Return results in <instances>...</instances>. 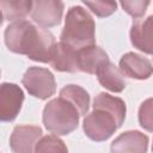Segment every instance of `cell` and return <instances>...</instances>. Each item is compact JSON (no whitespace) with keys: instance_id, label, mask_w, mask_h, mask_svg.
Wrapping results in <instances>:
<instances>
[{"instance_id":"obj_1","label":"cell","mask_w":153,"mask_h":153,"mask_svg":"<svg viewBox=\"0 0 153 153\" xmlns=\"http://www.w3.org/2000/svg\"><path fill=\"white\" fill-rule=\"evenodd\" d=\"M4 37L10 51L42 63L50 62L56 44L54 35L47 27L25 19L11 22L5 29Z\"/></svg>"},{"instance_id":"obj_2","label":"cell","mask_w":153,"mask_h":153,"mask_svg":"<svg viewBox=\"0 0 153 153\" xmlns=\"http://www.w3.org/2000/svg\"><path fill=\"white\" fill-rule=\"evenodd\" d=\"M93 110L86 114L82 129L86 136L96 142L106 141L122 127L126 118V103L120 97L100 92L93 100Z\"/></svg>"},{"instance_id":"obj_3","label":"cell","mask_w":153,"mask_h":153,"mask_svg":"<svg viewBox=\"0 0 153 153\" xmlns=\"http://www.w3.org/2000/svg\"><path fill=\"white\" fill-rule=\"evenodd\" d=\"M60 38L76 49L93 45L96 43V24L92 16L81 6H72L66 14Z\"/></svg>"},{"instance_id":"obj_4","label":"cell","mask_w":153,"mask_h":153,"mask_svg":"<svg viewBox=\"0 0 153 153\" xmlns=\"http://www.w3.org/2000/svg\"><path fill=\"white\" fill-rule=\"evenodd\" d=\"M80 112L78 108L63 97L48 102L43 109V124L47 130L56 135H68L78 128Z\"/></svg>"},{"instance_id":"obj_5","label":"cell","mask_w":153,"mask_h":153,"mask_svg":"<svg viewBox=\"0 0 153 153\" xmlns=\"http://www.w3.org/2000/svg\"><path fill=\"white\" fill-rule=\"evenodd\" d=\"M22 84L35 98L48 99L56 92V82L53 73L43 67H29L22 78Z\"/></svg>"},{"instance_id":"obj_6","label":"cell","mask_w":153,"mask_h":153,"mask_svg":"<svg viewBox=\"0 0 153 153\" xmlns=\"http://www.w3.org/2000/svg\"><path fill=\"white\" fill-rule=\"evenodd\" d=\"M63 10L62 0H31L30 16L36 24L48 29L61 23Z\"/></svg>"},{"instance_id":"obj_7","label":"cell","mask_w":153,"mask_h":153,"mask_svg":"<svg viewBox=\"0 0 153 153\" xmlns=\"http://www.w3.org/2000/svg\"><path fill=\"white\" fill-rule=\"evenodd\" d=\"M24 102L23 90L13 82H2L0 86V120L12 122L18 116Z\"/></svg>"},{"instance_id":"obj_8","label":"cell","mask_w":153,"mask_h":153,"mask_svg":"<svg viewBox=\"0 0 153 153\" xmlns=\"http://www.w3.org/2000/svg\"><path fill=\"white\" fill-rule=\"evenodd\" d=\"M42 137V128L32 124L16 126L10 136V146L14 153L35 152L36 143Z\"/></svg>"},{"instance_id":"obj_9","label":"cell","mask_w":153,"mask_h":153,"mask_svg":"<svg viewBox=\"0 0 153 153\" xmlns=\"http://www.w3.org/2000/svg\"><path fill=\"white\" fill-rule=\"evenodd\" d=\"M120 69L123 75L136 79L146 80L153 74V66L151 61L136 53H126L120 60Z\"/></svg>"},{"instance_id":"obj_10","label":"cell","mask_w":153,"mask_h":153,"mask_svg":"<svg viewBox=\"0 0 153 153\" xmlns=\"http://www.w3.org/2000/svg\"><path fill=\"white\" fill-rule=\"evenodd\" d=\"M130 42L137 50L153 55V16L137 18L129 32Z\"/></svg>"},{"instance_id":"obj_11","label":"cell","mask_w":153,"mask_h":153,"mask_svg":"<svg viewBox=\"0 0 153 153\" xmlns=\"http://www.w3.org/2000/svg\"><path fill=\"white\" fill-rule=\"evenodd\" d=\"M49 63L57 72L76 73L79 72L78 49L61 41L55 44L51 60Z\"/></svg>"},{"instance_id":"obj_12","label":"cell","mask_w":153,"mask_h":153,"mask_svg":"<svg viewBox=\"0 0 153 153\" xmlns=\"http://www.w3.org/2000/svg\"><path fill=\"white\" fill-rule=\"evenodd\" d=\"M109 61L108 54L97 45H88L78 49V67L79 72L96 74L98 69Z\"/></svg>"},{"instance_id":"obj_13","label":"cell","mask_w":153,"mask_h":153,"mask_svg":"<svg viewBox=\"0 0 153 153\" xmlns=\"http://www.w3.org/2000/svg\"><path fill=\"white\" fill-rule=\"evenodd\" d=\"M148 149V136L139 130H128L118 135L111 142V152H137Z\"/></svg>"},{"instance_id":"obj_14","label":"cell","mask_w":153,"mask_h":153,"mask_svg":"<svg viewBox=\"0 0 153 153\" xmlns=\"http://www.w3.org/2000/svg\"><path fill=\"white\" fill-rule=\"evenodd\" d=\"M96 75L98 78L99 84L104 88H106V90H109L111 92L120 93L127 86V82H126V80L123 78V73L121 72L120 68H117L110 61H108L106 63H104L98 69V72L96 73Z\"/></svg>"},{"instance_id":"obj_15","label":"cell","mask_w":153,"mask_h":153,"mask_svg":"<svg viewBox=\"0 0 153 153\" xmlns=\"http://www.w3.org/2000/svg\"><path fill=\"white\" fill-rule=\"evenodd\" d=\"M0 4L4 22L25 19L31 12V0H0Z\"/></svg>"},{"instance_id":"obj_16","label":"cell","mask_w":153,"mask_h":153,"mask_svg":"<svg viewBox=\"0 0 153 153\" xmlns=\"http://www.w3.org/2000/svg\"><path fill=\"white\" fill-rule=\"evenodd\" d=\"M60 97H63L73 103L78 108L81 116L87 114L90 109V94L81 86L74 84L66 85L60 90Z\"/></svg>"},{"instance_id":"obj_17","label":"cell","mask_w":153,"mask_h":153,"mask_svg":"<svg viewBox=\"0 0 153 153\" xmlns=\"http://www.w3.org/2000/svg\"><path fill=\"white\" fill-rule=\"evenodd\" d=\"M35 152H62L66 153L68 152L67 146L65 145V142L59 137V135L56 134H50V135H45L42 136L38 142L36 143L35 147Z\"/></svg>"},{"instance_id":"obj_18","label":"cell","mask_w":153,"mask_h":153,"mask_svg":"<svg viewBox=\"0 0 153 153\" xmlns=\"http://www.w3.org/2000/svg\"><path fill=\"white\" fill-rule=\"evenodd\" d=\"M88 10L99 18H106L117 10L116 0H81Z\"/></svg>"},{"instance_id":"obj_19","label":"cell","mask_w":153,"mask_h":153,"mask_svg":"<svg viewBox=\"0 0 153 153\" xmlns=\"http://www.w3.org/2000/svg\"><path fill=\"white\" fill-rule=\"evenodd\" d=\"M137 118L140 126L145 130L153 133V98H147L141 103Z\"/></svg>"},{"instance_id":"obj_20","label":"cell","mask_w":153,"mask_h":153,"mask_svg":"<svg viewBox=\"0 0 153 153\" xmlns=\"http://www.w3.org/2000/svg\"><path fill=\"white\" fill-rule=\"evenodd\" d=\"M149 1L151 0H120V4L130 17L137 19L145 14Z\"/></svg>"},{"instance_id":"obj_21","label":"cell","mask_w":153,"mask_h":153,"mask_svg":"<svg viewBox=\"0 0 153 153\" xmlns=\"http://www.w3.org/2000/svg\"><path fill=\"white\" fill-rule=\"evenodd\" d=\"M152 151H153V143H152Z\"/></svg>"}]
</instances>
